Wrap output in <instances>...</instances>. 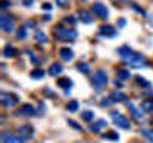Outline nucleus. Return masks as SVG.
I'll return each instance as SVG.
<instances>
[{
  "label": "nucleus",
  "instance_id": "1",
  "mask_svg": "<svg viewBox=\"0 0 153 143\" xmlns=\"http://www.w3.org/2000/svg\"><path fill=\"white\" fill-rule=\"evenodd\" d=\"M118 53H119V55L123 58V61H125L126 64L129 67H132V68H143V67L146 65V58L142 54L132 51L128 45L120 47L118 50Z\"/></svg>",
  "mask_w": 153,
  "mask_h": 143
},
{
  "label": "nucleus",
  "instance_id": "2",
  "mask_svg": "<svg viewBox=\"0 0 153 143\" xmlns=\"http://www.w3.org/2000/svg\"><path fill=\"white\" fill-rule=\"evenodd\" d=\"M54 34L60 41H74L76 39V31L71 28H64L62 26H55Z\"/></svg>",
  "mask_w": 153,
  "mask_h": 143
},
{
  "label": "nucleus",
  "instance_id": "3",
  "mask_svg": "<svg viewBox=\"0 0 153 143\" xmlns=\"http://www.w3.org/2000/svg\"><path fill=\"white\" fill-rule=\"evenodd\" d=\"M91 84H92V87L97 89V91H102V89L106 87V84H108V75H106V72H105L104 70H99L92 77Z\"/></svg>",
  "mask_w": 153,
  "mask_h": 143
},
{
  "label": "nucleus",
  "instance_id": "4",
  "mask_svg": "<svg viewBox=\"0 0 153 143\" xmlns=\"http://www.w3.org/2000/svg\"><path fill=\"white\" fill-rule=\"evenodd\" d=\"M0 26H1V30H3V31L11 33V31L14 30V20H13V17L3 13V14L0 16Z\"/></svg>",
  "mask_w": 153,
  "mask_h": 143
},
{
  "label": "nucleus",
  "instance_id": "5",
  "mask_svg": "<svg viewBox=\"0 0 153 143\" xmlns=\"http://www.w3.org/2000/svg\"><path fill=\"white\" fill-rule=\"evenodd\" d=\"M92 11L99 17V19H108V14H109V11L106 9V6L104 3H101V1H97V3H94L92 4Z\"/></svg>",
  "mask_w": 153,
  "mask_h": 143
},
{
  "label": "nucleus",
  "instance_id": "6",
  "mask_svg": "<svg viewBox=\"0 0 153 143\" xmlns=\"http://www.w3.org/2000/svg\"><path fill=\"white\" fill-rule=\"evenodd\" d=\"M111 115H112L115 125H116L118 127H120V129H129L131 125H129V122H128V119H126L125 116H122L119 112H116V110H114Z\"/></svg>",
  "mask_w": 153,
  "mask_h": 143
},
{
  "label": "nucleus",
  "instance_id": "7",
  "mask_svg": "<svg viewBox=\"0 0 153 143\" xmlns=\"http://www.w3.org/2000/svg\"><path fill=\"white\" fill-rule=\"evenodd\" d=\"M17 102H19V98L14 94H6V92L1 94V104L4 108H13Z\"/></svg>",
  "mask_w": 153,
  "mask_h": 143
},
{
  "label": "nucleus",
  "instance_id": "8",
  "mask_svg": "<svg viewBox=\"0 0 153 143\" xmlns=\"http://www.w3.org/2000/svg\"><path fill=\"white\" fill-rule=\"evenodd\" d=\"M34 129L30 125H23V126L19 127V136L22 139H30L33 136Z\"/></svg>",
  "mask_w": 153,
  "mask_h": 143
},
{
  "label": "nucleus",
  "instance_id": "9",
  "mask_svg": "<svg viewBox=\"0 0 153 143\" xmlns=\"http://www.w3.org/2000/svg\"><path fill=\"white\" fill-rule=\"evenodd\" d=\"M99 36L111 39V37H115V36H116V31H115V28L112 27V26L105 24V26H102V27L99 28Z\"/></svg>",
  "mask_w": 153,
  "mask_h": 143
},
{
  "label": "nucleus",
  "instance_id": "10",
  "mask_svg": "<svg viewBox=\"0 0 153 143\" xmlns=\"http://www.w3.org/2000/svg\"><path fill=\"white\" fill-rule=\"evenodd\" d=\"M60 58L62 61H65V62H70V61L74 58V53H72V50L68 48V47L61 48L60 50Z\"/></svg>",
  "mask_w": 153,
  "mask_h": 143
},
{
  "label": "nucleus",
  "instance_id": "11",
  "mask_svg": "<svg viewBox=\"0 0 153 143\" xmlns=\"http://www.w3.org/2000/svg\"><path fill=\"white\" fill-rule=\"evenodd\" d=\"M1 143H23L20 136H14L10 133H3L1 135Z\"/></svg>",
  "mask_w": 153,
  "mask_h": 143
},
{
  "label": "nucleus",
  "instance_id": "12",
  "mask_svg": "<svg viewBox=\"0 0 153 143\" xmlns=\"http://www.w3.org/2000/svg\"><path fill=\"white\" fill-rule=\"evenodd\" d=\"M34 113H36V109H34L33 105L26 104V105H23L22 108H20V115H23V116H27V118H30V116H33Z\"/></svg>",
  "mask_w": 153,
  "mask_h": 143
},
{
  "label": "nucleus",
  "instance_id": "13",
  "mask_svg": "<svg viewBox=\"0 0 153 143\" xmlns=\"http://www.w3.org/2000/svg\"><path fill=\"white\" fill-rule=\"evenodd\" d=\"M78 17H79V20L82 23H85V24H91L94 21V17L88 13L87 10H79L78 11Z\"/></svg>",
  "mask_w": 153,
  "mask_h": 143
},
{
  "label": "nucleus",
  "instance_id": "14",
  "mask_svg": "<svg viewBox=\"0 0 153 143\" xmlns=\"http://www.w3.org/2000/svg\"><path fill=\"white\" fill-rule=\"evenodd\" d=\"M61 72H62V65L61 64H53V65H50L48 74L51 77H57V75H60Z\"/></svg>",
  "mask_w": 153,
  "mask_h": 143
},
{
  "label": "nucleus",
  "instance_id": "15",
  "mask_svg": "<svg viewBox=\"0 0 153 143\" xmlns=\"http://www.w3.org/2000/svg\"><path fill=\"white\" fill-rule=\"evenodd\" d=\"M102 126H106V122H105L104 119H99L97 123H92V125L89 126V130H91L92 133H99Z\"/></svg>",
  "mask_w": 153,
  "mask_h": 143
},
{
  "label": "nucleus",
  "instance_id": "16",
  "mask_svg": "<svg viewBox=\"0 0 153 143\" xmlns=\"http://www.w3.org/2000/svg\"><path fill=\"white\" fill-rule=\"evenodd\" d=\"M129 110H131V113L132 116L135 118V119H137V121H140V119H143V113H142V110H139L133 104H129Z\"/></svg>",
  "mask_w": 153,
  "mask_h": 143
},
{
  "label": "nucleus",
  "instance_id": "17",
  "mask_svg": "<svg viewBox=\"0 0 153 143\" xmlns=\"http://www.w3.org/2000/svg\"><path fill=\"white\" fill-rule=\"evenodd\" d=\"M111 99H112L114 102H123V101H126V96H125V94H122L120 91H114V92L111 94Z\"/></svg>",
  "mask_w": 153,
  "mask_h": 143
},
{
  "label": "nucleus",
  "instance_id": "18",
  "mask_svg": "<svg viewBox=\"0 0 153 143\" xmlns=\"http://www.w3.org/2000/svg\"><path fill=\"white\" fill-rule=\"evenodd\" d=\"M140 106H142V110L148 112V113H152L153 112V99H145Z\"/></svg>",
  "mask_w": 153,
  "mask_h": 143
},
{
  "label": "nucleus",
  "instance_id": "19",
  "mask_svg": "<svg viewBox=\"0 0 153 143\" xmlns=\"http://www.w3.org/2000/svg\"><path fill=\"white\" fill-rule=\"evenodd\" d=\"M57 84H58L60 88H64V89H70L72 87V81L70 78H61V79H58Z\"/></svg>",
  "mask_w": 153,
  "mask_h": 143
},
{
  "label": "nucleus",
  "instance_id": "20",
  "mask_svg": "<svg viewBox=\"0 0 153 143\" xmlns=\"http://www.w3.org/2000/svg\"><path fill=\"white\" fill-rule=\"evenodd\" d=\"M34 39H36V41L37 43H47V36H45V33H43V31H37V33L34 34Z\"/></svg>",
  "mask_w": 153,
  "mask_h": 143
},
{
  "label": "nucleus",
  "instance_id": "21",
  "mask_svg": "<svg viewBox=\"0 0 153 143\" xmlns=\"http://www.w3.org/2000/svg\"><path fill=\"white\" fill-rule=\"evenodd\" d=\"M3 54H4V57H14L16 55V50H14V47H11V45H7L4 48V51H3Z\"/></svg>",
  "mask_w": 153,
  "mask_h": 143
},
{
  "label": "nucleus",
  "instance_id": "22",
  "mask_svg": "<svg viewBox=\"0 0 153 143\" xmlns=\"http://www.w3.org/2000/svg\"><path fill=\"white\" fill-rule=\"evenodd\" d=\"M142 135L150 143H153V129H142Z\"/></svg>",
  "mask_w": 153,
  "mask_h": 143
},
{
  "label": "nucleus",
  "instance_id": "23",
  "mask_svg": "<svg viewBox=\"0 0 153 143\" xmlns=\"http://www.w3.org/2000/svg\"><path fill=\"white\" fill-rule=\"evenodd\" d=\"M78 70H79L82 74H89V71H91V67L88 65L87 62H79V64H78Z\"/></svg>",
  "mask_w": 153,
  "mask_h": 143
},
{
  "label": "nucleus",
  "instance_id": "24",
  "mask_svg": "<svg viewBox=\"0 0 153 143\" xmlns=\"http://www.w3.org/2000/svg\"><path fill=\"white\" fill-rule=\"evenodd\" d=\"M67 109L70 110V112H72V113H75L76 110H78V102H76V101H71V102H68Z\"/></svg>",
  "mask_w": 153,
  "mask_h": 143
},
{
  "label": "nucleus",
  "instance_id": "25",
  "mask_svg": "<svg viewBox=\"0 0 153 143\" xmlns=\"http://www.w3.org/2000/svg\"><path fill=\"white\" fill-rule=\"evenodd\" d=\"M92 118H94V112H92V110H84V112H82V119H84V121L91 122V121H92Z\"/></svg>",
  "mask_w": 153,
  "mask_h": 143
},
{
  "label": "nucleus",
  "instance_id": "26",
  "mask_svg": "<svg viewBox=\"0 0 153 143\" xmlns=\"http://www.w3.org/2000/svg\"><path fill=\"white\" fill-rule=\"evenodd\" d=\"M104 139H111V140L116 142V140H119V135L116 132H108L106 135H104Z\"/></svg>",
  "mask_w": 153,
  "mask_h": 143
},
{
  "label": "nucleus",
  "instance_id": "27",
  "mask_svg": "<svg viewBox=\"0 0 153 143\" xmlns=\"http://www.w3.org/2000/svg\"><path fill=\"white\" fill-rule=\"evenodd\" d=\"M43 77H44L43 70H34V71L31 72V78H34V79H41Z\"/></svg>",
  "mask_w": 153,
  "mask_h": 143
},
{
  "label": "nucleus",
  "instance_id": "28",
  "mask_svg": "<svg viewBox=\"0 0 153 143\" xmlns=\"http://www.w3.org/2000/svg\"><path fill=\"white\" fill-rule=\"evenodd\" d=\"M129 77H131V75H129V72L126 71V70H119V71H118V78H119V79H128Z\"/></svg>",
  "mask_w": 153,
  "mask_h": 143
},
{
  "label": "nucleus",
  "instance_id": "29",
  "mask_svg": "<svg viewBox=\"0 0 153 143\" xmlns=\"http://www.w3.org/2000/svg\"><path fill=\"white\" fill-rule=\"evenodd\" d=\"M17 39H20V40L26 39V27H20V28H19V31H17Z\"/></svg>",
  "mask_w": 153,
  "mask_h": 143
},
{
  "label": "nucleus",
  "instance_id": "30",
  "mask_svg": "<svg viewBox=\"0 0 153 143\" xmlns=\"http://www.w3.org/2000/svg\"><path fill=\"white\" fill-rule=\"evenodd\" d=\"M136 81L139 82V85L146 87V88H148L149 85H150V84H149V81H146V79H145V78H142V77H136Z\"/></svg>",
  "mask_w": 153,
  "mask_h": 143
},
{
  "label": "nucleus",
  "instance_id": "31",
  "mask_svg": "<svg viewBox=\"0 0 153 143\" xmlns=\"http://www.w3.org/2000/svg\"><path fill=\"white\" fill-rule=\"evenodd\" d=\"M68 123H70V126H72L75 130H78V132H81V130H82V127H81V125H79V123H76V122L71 121V119L68 121Z\"/></svg>",
  "mask_w": 153,
  "mask_h": 143
},
{
  "label": "nucleus",
  "instance_id": "32",
  "mask_svg": "<svg viewBox=\"0 0 153 143\" xmlns=\"http://www.w3.org/2000/svg\"><path fill=\"white\" fill-rule=\"evenodd\" d=\"M55 1L60 7H68V4H70V0H55Z\"/></svg>",
  "mask_w": 153,
  "mask_h": 143
},
{
  "label": "nucleus",
  "instance_id": "33",
  "mask_svg": "<svg viewBox=\"0 0 153 143\" xmlns=\"http://www.w3.org/2000/svg\"><path fill=\"white\" fill-rule=\"evenodd\" d=\"M64 23H70V24H75V19H74V17H67V19H64Z\"/></svg>",
  "mask_w": 153,
  "mask_h": 143
},
{
  "label": "nucleus",
  "instance_id": "34",
  "mask_svg": "<svg viewBox=\"0 0 153 143\" xmlns=\"http://www.w3.org/2000/svg\"><path fill=\"white\" fill-rule=\"evenodd\" d=\"M118 26H119V27L126 26V20H125V19H119V20H118Z\"/></svg>",
  "mask_w": 153,
  "mask_h": 143
},
{
  "label": "nucleus",
  "instance_id": "35",
  "mask_svg": "<svg viewBox=\"0 0 153 143\" xmlns=\"http://www.w3.org/2000/svg\"><path fill=\"white\" fill-rule=\"evenodd\" d=\"M10 6V1L9 0H3L1 1V9H6V7H9Z\"/></svg>",
  "mask_w": 153,
  "mask_h": 143
},
{
  "label": "nucleus",
  "instance_id": "36",
  "mask_svg": "<svg viewBox=\"0 0 153 143\" xmlns=\"http://www.w3.org/2000/svg\"><path fill=\"white\" fill-rule=\"evenodd\" d=\"M33 1H34V0H23V4L27 6V7H28V6L33 4Z\"/></svg>",
  "mask_w": 153,
  "mask_h": 143
},
{
  "label": "nucleus",
  "instance_id": "37",
  "mask_svg": "<svg viewBox=\"0 0 153 143\" xmlns=\"http://www.w3.org/2000/svg\"><path fill=\"white\" fill-rule=\"evenodd\" d=\"M43 9H45V10H50V9H51V4H50V3H44V4H43Z\"/></svg>",
  "mask_w": 153,
  "mask_h": 143
},
{
  "label": "nucleus",
  "instance_id": "38",
  "mask_svg": "<svg viewBox=\"0 0 153 143\" xmlns=\"http://www.w3.org/2000/svg\"><path fill=\"white\" fill-rule=\"evenodd\" d=\"M115 85H116V87H122V84H120L119 81H115Z\"/></svg>",
  "mask_w": 153,
  "mask_h": 143
},
{
  "label": "nucleus",
  "instance_id": "39",
  "mask_svg": "<svg viewBox=\"0 0 153 143\" xmlns=\"http://www.w3.org/2000/svg\"><path fill=\"white\" fill-rule=\"evenodd\" d=\"M149 19H150V21L153 23V14H152V16H149Z\"/></svg>",
  "mask_w": 153,
  "mask_h": 143
},
{
  "label": "nucleus",
  "instance_id": "40",
  "mask_svg": "<svg viewBox=\"0 0 153 143\" xmlns=\"http://www.w3.org/2000/svg\"><path fill=\"white\" fill-rule=\"evenodd\" d=\"M152 123H153V119H152Z\"/></svg>",
  "mask_w": 153,
  "mask_h": 143
}]
</instances>
